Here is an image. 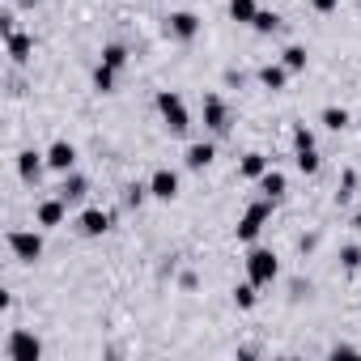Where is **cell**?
Wrapping results in <instances>:
<instances>
[{
  "label": "cell",
  "instance_id": "obj_1",
  "mask_svg": "<svg viewBox=\"0 0 361 361\" xmlns=\"http://www.w3.org/2000/svg\"><path fill=\"white\" fill-rule=\"evenodd\" d=\"M157 115H161V123H166L170 136H188V128H192V111H188L183 94L161 90V94H157Z\"/></svg>",
  "mask_w": 361,
  "mask_h": 361
},
{
  "label": "cell",
  "instance_id": "obj_2",
  "mask_svg": "<svg viewBox=\"0 0 361 361\" xmlns=\"http://www.w3.org/2000/svg\"><path fill=\"white\" fill-rule=\"evenodd\" d=\"M276 276H281L276 251H272V247H251V251H247V281L264 289V285H272Z\"/></svg>",
  "mask_w": 361,
  "mask_h": 361
},
{
  "label": "cell",
  "instance_id": "obj_3",
  "mask_svg": "<svg viewBox=\"0 0 361 361\" xmlns=\"http://www.w3.org/2000/svg\"><path fill=\"white\" fill-rule=\"evenodd\" d=\"M272 204H276V200H268V196H264V200H255V204L238 217V226H234L238 243H255V238H259V230L272 221Z\"/></svg>",
  "mask_w": 361,
  "mask_h": 361
},
{
  "label": "cell",
  "instance_id": "obj_4",
  "mask_svg": "<svg viewBox=\"0 0 361 361\" xmlns=\"http://www.w3.org/2000/svg\"><path fill=\"white\" fill-rule=\"evenodd\" d=\"M43 357V340L26 327H13L5 340V361H39Z\"/></svg>",
  "mask_w": 361,
  "mask_h": 361
},
{
  "label": "cell",
  "instance_id": "obj_5",
  "mask_svg": "<svg viewBox=\"0 0 361 361\" xmlns=\"http://www.w3.org/2000/svg\"><path fill=\"white\" fill-rule=\"evenodd\" d=\"M200 115H204V128H209L213 136H226V132L234 128V115H230V106H226V98H221V94H204Z\"/></svg>",
  "mask_w": 361,
  "mask_h": 361
},
{
  "label": "cell",
  "instance_id": "obj_6",
  "mask_svg": "<svg viewBox=\"0 0 361 361\" xmlns=\"http://www.w3.org/2000/svg\"><path fill=\"white\" fill-rule=\"evenodd\" d=\"M9 251H13V259H22V264H39L43 259V234L39 230H9Z\"/></svg>",
  "mask_w": 361,
  "mask_h": 361
},
{
  "label": "cell",
  "instance_id": "obj_7",
  "mask_svg": "<svg viewBox=\"0 0 361 361\" xmlns=\"http://www.w3.org/2000/svg\"><path fill=\"white\" fill-rule=\"evenodd\" d=\"M68 200L64 196H47V200H39V209H35V226L39 230H56V226H64L68 221Z\"/></svg>",
  "mask_w": 361,
  "mask_h": 361
},
{
  "label": "cell",
  "instance_id": "obj_8",
  "mask_svg": "<svg viewBox=\"0 0 361 361\" xmlns=\"http://www.w3.org/2000/svg\"><path fill=\"white\" fill-rule=\"evenodd\" d=\"M196 35H200V18H196V13L178 9V13L166 18V39H174V43H192Z\"/></svg>",
  "mask_w": 361,
  "mask_h": 361
},
{
  "label": "cell",
  "instance_id": "obj_9",
  "mask_svg": "<svg viewBox=\"0 0 361 361\" xmlns=\"http://www.w3.org/2000/svg\"><path fill=\"white\" fill-rule=\"evenodd\" d=\"M149 196H153V200H166V204L178 196V174H174L170 166H161V170L149 174Z\"/></svg>",
  "mask_w": 361,
  "mask_h": 361
},
{
  "label": "cell",
  "instance_id": "obj_10",
  "mask_svg": "<svg viewBox=\"0 0 361 361\" xmlns=\"http://www.w3.org/2000/svg\"><path fill=\"white\" fill-rule=\"evenodd\" d=\"M47 170H56V174H68V170H77V145H68V140H56V145L47 149Z\"/></svg>",
  "mask_w": 361,
  "mask_h": 361
},
{
  "label": "cell",
  "instance_id": "obj_11",
  "mask_svg": "<svg viewBox=\"0 0 361 361\" xmlns=\"http://www.w3.org/2000/svg\"><path fill=\"white\" fill-rule=\"evenodd\" d=\"M43 166H47V153H35V149H26V153H18V178L22 183H39L43 178Z\"/></svg>",
  "mask_w": 361,
  "mask_h": 361
},
{
  "label": "cell",
  "instance_id": "obj_12",
  "mask_svg": "<svg viewBox=\"0 0 361 361\" xmlns=\"http://www.w3.org/2000/svg\"><path fill=\"white\" fill-rule=\"evenodd\" d=\"M77 230H81L85 238H102V234L111 230V213H106V209H85V213L77 217Z\"/></svg>",
  "mask_w": 361,
  "mask_h": 361
},
{
  "label": "cell",
  "instance_id": "obj_13",
  "mask_svg": "<svg viewBox=\"0 0 361 361\" xmlns=\"http://www.w3.org/2000/svg\"><path fill=\"white\" fill-rule=\"evenodd\" d=\"M213 157H217V145H213V140H196V145H188L183 166H188V170H209Z\"/></svg>",
  "mask_w": 361,
  "mask_h": 361
},
{
  "label": "cell",
  "instance_id": "obj_14",
  "mask_svg": "<svg viewBox=\"0 0 361 361\" xmlns=\"http://www.w3.org/2000/svg\"><path fill=\"white\" fill-rule=\"evenodd\" d=\"M56 196H64L68 204H81V200L90 196V178H85V174H77V170H68V174H64V183H60V192H56Z\"/></svg>",
  "mask_w": 361,
  "mask_h": 361
},
{
  "label": "cell",
  "instance_id": "obj_15",
  "mask_svg": "<svg viewBox=\"0 0 361 361\" xmlns=\"http://www.w3.org/2000/svg\"><path fill=\"white\" fill-rule=\"evenodd\" d=\"M5 51H9L13 64H30V56H35V39L22 35V30H13V35L5 39Z\"/></svg>",
  "mask_w": 361,
  "mask_h": 361
},
{
  "label": "cell",
  "instance_id": "obj_16",
  "mask_svg": "<svg viewBox=\"0 0 361 361\" xmlns=\"http://www.w3.org/2000/svg\"><path fill=\"white\" fill-rule=\"evenodd\" d=\"M289 77H293V73H289L281 60H272V64H264V68H259V85H264V90H272V94H281V90L289 85Z\"/></svg>",
  "mask_w": 361,
  "mask_h": 361
},
{
  "label": "cell",
  "instance_id": "obj_17",
  "mask_svg": "<svg viewBox=\"0 0 361 361\" xmlns=\"http://www.w3.org/2000/svg\"><path fill=\"white\" fill-rule=\"evenodd\" d=\"M264 174H268V157H264V153H243V161H238V178H251V183H259Z\"/></svg>",
  "mask_w": 361,
  "mask_h": 361
},
{
  "label": "cell",
  "instance_id": "obj_18",
  "mask_svg": "<svg viewBox=\"0 0 361 361\" xmlns=\"http://www.w3.org/2000/svg\"><path fill=\"white\" fill-rule=\"evenodd\" d=\"M259 192H264L268 200H281V196L289 192V178H285L281 170H272V166H268V174L259 178Z\"/></svg>",
  "mask_w": 361,
  "mask_h": 361
},
{
  "label": "cell",
  "instance_id": "obj_19",
  "mask_svg": "<svg viewBox=\"0 0 361 361\" xmlns=\"http://www.w3.org/2000/svg\"><path fill=\"white\" fill-rule=\"evenodd\" d=\"M319 123H323V128H331V132H344V128H353V115H348L344 106H323Z\"/></svg>",
  "mask_w": 361,
  "mask_h": 361
},
{
  "label": "cell",
  "instance_id": "obj_20",
  "mask_svg": "<svg viewBox=\"0 0 361 361\" xmlns=\"http://www.w3.org/2000/svg\"><path fill=\"white\" fill-rule=\"evenodd\" d=\"M306 60H310V56H306V47H302V43H289V47L281 51V64H285L289 73H306Z\"/></svg>",
  "mask_w": 361,
  "mask_h": 361
},
{
  "label": "cell",
  "instance_id": "obj_21",
  "mask_svg": "<svg viewBox=\"0 0 361 361\" xmlns=\"http://www.w3.org/2000/svg\"><path fill=\"white\" fill-rule=\"evenodd\" d=\"M255 13H259V5H255V0H230V22H238V26H251V22H255Z\"/></svg>",
  "mask_w": 361,
  "mask_h": 361
},
{
  "label": "cell",
  "instance_id": "obj_22",
  "mask_svg": "<svg viewBox=\"0 0 361 361\" xmlns=\"http://www.w3.org/2000/svg\"><path fill=\"white\" fill-rule=\"evenodd\" d=\"M102 64L115 68V73H123V68H128V47H123V43H106V47H102Z\"/></svg>",
  "mask_w": 361,
  "mask_h": 361
},
{
  "label": "cell",
  "instance_id": "obj_23",
  "mask_svg": "<svg viewBox=\"0 0 361 361\" xmlns=\"http://www.w3.org/2000/svg\"><path fill=\"white\" fill-rule=\"evenodd\" d=\"M293 166H298L302 174H319L323 157H319V149H293Z\"/></svg>",
  "mask_w": 361,
  "mask_h": 361
},
{
  "label": "cell",
  "instance_id": "obj_24",
  "mask_svg": "<svg viewBox=\"0 0 361 361\" xmlns=\"http://www.w3.org/2000/svg\"><path fill=\"white\" fill-rule=\"evenodd\" d=\"M251 30H255V35H276V30H281V13L259 9V13H255V22H251Z\"/></svg>",
  "mask_w": 361,
  "mask_h": 361
},
{
  "label": "cell",
  "instance_id": "obj_25",
  "mask_svg": "<svg viewBox=\"0 0 361 361\" xmlns=\"http://www.w3.org/2000/svg\"><path fill=\"white\" fill-rule=\"evenodd\" d=\"M115 81H119V73L98 60V68H94V90H98V94H115Z\"/></svg>",
  "mask_w": 361,
  "mask_h": 361
},
{
  "label": "cell",
  "instance_id": "obj_26",
  "mask_svg": "<svg viewBox=\"0 0 361 361\" xmlns=\"http://www.w3.org/2000/svg\"><path fill=\"white\" fill-rule=\"evenodd\" d=\"M353 196H357V170H344L336 188V204H353Z\"/></svg>",
  "mask_w": 361,
  "mask_h": 361
},
{
  "label": "cell",
  "instance_id": "obj_27",
  "mask_svg": "<svg viewBox=\"0 0 361 361\" xmlns=\"http://www.w3.org/2000/svg\"><path fill=\"white\" fill-rule=\"evenodd\" d=\"M259 285H251V281H243V285H234V306L238 310H251L255 302H259V293H255Z\"/></svg>",
  "mask_w": 361,
  "mask_h": 361
},
{
  "label": "cell",
  "instance_id": "obj_28",
  "mask_svg": "<svg viewBox=\"0 0 361 361\" xmlns=\"http://www.w3.org/2000/svg\"><path fill=\"white\" fill-rule=\"evenodd\" d=\"M145 200H153V196H149V183H128V188H123V204H128V209H140Z\"/></svg>",
  "mask_w": 361,
  "mask_h": 361
},
{
  "label": "cell",
  "instance_id": "obj_29",
  "mask_svg": "<svg viewBox=\"0 0 361 361\" xmlns=\"http://www.w3.org/2000/svg\"><path fill=\"white\" fill-rule=\"evenodd\" d=\"M340 268H344V272H357V268H361V247H357V243L340 247Z\"/></svg>",
  "mask_w": 361,
  "mask_h": 361
},
{
  "label": "cell",
  "instance_id": "obj_30",
  "mask_svg": "<svg viewBox=\"0 0 361 361\" xmlns=\"http://www.w3.org/2000/svg\"><path fill=\"white\" fill-rule=\"evenodd\" d=\"M293 149H314V132H310L306 123L293 128Z\"/></svg>",
  "mask_w": 361,
  "mask_h": 361
},
{
  "label": "cell",
  "instance_id": "obj_31",
  "mask_svg": "<svg viewBox=\"0 0 361 361\" xmlns=\"http://www.w3.org/2000/svg\"><path fill=\"white\" fill-rule=\"evenodd\" d=\"M310 9H314V13H336L340 0H310Z\"/></svg>",
  "mask_w": 361,
  "mask_h": 361
},
{
  "label": "cell",
  "instance_id": "obj_32",
  "mask_svg": "<svg viewBox=\"0 0 361 361\" xmlns=\"http://www.w3.org/2000/svg\"><path fill=\"white\" fill-rule=\"evenodd\" d=\"M13 22H18V18H13V13H5V18H0V35H5V39H9V35H13V30H18V26H13Z\"/></svg>",
  "mask_w": 361,
  "mask_h": 361
},
{
  "label": "cell",
  "instance_id": "obj_33",
  "mask_svg": "<svg viewBox=\"0 0 361 361\" xmlns=\"http://www.w3.org/2000/svg\"><path fill=\"white\" fill-rule=\"evenodd\" d=\"M353 353H361V348H353V344H331V357H353Z\"/></svg>",
  "mask_w": 361,
  "mask_h": 361
},
{
  "label": "cell",
  "instance_id": "obj_34",
  "mask_svg": "<svg viewBox=\"0 0 361 361\" xmlns=\"http://www.w3.org/2000/svg\"><path fill=\"white\" fill-rule=\"evenodd\" d=\"M298 247H302V255H306V251H314V247H319V238H314V234H306V238H302Z\"/></svg>",
  "mask_w": 361,
  "mask_h": 361
},
{
  "label": "cell",
  "instance_id": "obj_35",
  "mask_svg": "<svg viewBox=\"0 0 361 361\" xmlns=\"http://www.w3.org/2000/svg\"><path fill=\"white\" fill-rule=\"evenodd\" d=\"M353 230H361V200H357V209H353Z\"/></svg>",
  "mask_w": 361,
  "mask_h": 361
},
{
  "label": "cell",
  "instance_id": "obj_36",
  "mask_svg": "<svg viewBox=\"0 0 361 361\" xmlns=\"http://www.w3.org/2000/svg\"><path fill=\"white\" fill-rule=\"evenodd\" d=\"M357 128H361V119H357Z\"/></svg>",
  "mask_w": 361,
  "mask_h": 361
},
{
  "label": "cell",
  "instance_id": "obj_37",
  "mask_svg": "<svg viewBox=\"0 0 361 361\" xmlns=\"http://www.w3.org/2000/svg\"><path fill=\"white\" fill-rule=\"evenodd\" d=\"M357 306H361V298H357Z\"/></svg>",
  "mask_w": 361,
  "mask_h": 361
}]
</instances>
